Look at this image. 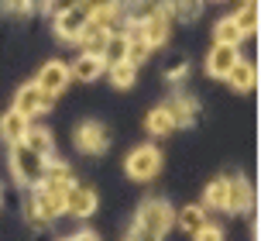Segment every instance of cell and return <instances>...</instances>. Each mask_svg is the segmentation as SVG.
Returning a JSON list of instances; mask_svg holds the SVG:
<instances>
[{
  "mask_svg": "<svg viewBox=\"0 0 261 241\" xmlns=\"http://www.w3.org/2000/svg\"><path fill=\"white\" fill-rule=\"evenodd\" d=\"M169 228H172V210H169V203L148 200L141 210H138V224H134L138 238L158 241V238H165V231H169Z\"/></svg>",
  "mask_w": 261,
  "mask_h": 241,
  "instance_id": "1",
  "label": "cell"
},
{
  "mask_svg": "<svg viewBox=\"0 0 261 241\" xmlns=\"http://www.w3.org/2000/svg\"><path fill=\"white\" fill-rule=\"evenodd\" d=\"M11 169L21 183H35L38 186L41 176H45V155H38L35 148H28L24 141H17L11 152Z\"/></svg>",
  "mask_w": 261,
  "mask_h": 241,
  "instance_id": "2",
  "label": "cell"
},
{
  "mask_svg": "<svg viewBox=\"0 0 261 241\" xmlns=\"http://www.w3.org/2000/svg\"><path fill=\"white\" fill-rule=\"evenodd\" d=\"M124 169H127L130 179H155L158 169H162V152L151 148V145L134 148L127 155V162H124Z\"/></svg>",
  "mask_w": 261,
  "mask_h": 241,
  "instance_id": "3",
  "label": "cell"
},
{
  "mask_svg": "<svg viewBox=\"0 0 261 241\" xmlns=\"http://www.w3.org/2000/svg\"><path fill=\"white\" fill-rule=\"evenodd\" d=\"M65 210V189H52V186H38L35 193V207H31V214L41 217V221H52Z\"/></svg>",
  "mask_w": 261,
  "mask_h": 241,
  "instance_id": "4",
  "label": "cell"
},
{
  "mask_svg": "<svg viewBox=\"0 0 261 241\" xmlns=\"http://www.w3.org/2000/svg\"><path fill=\"white\" fill-rule=\"evenodd\" d=\"M138 35H141V41L148 45V49L162 45V41L169 38V11H162V7H158L151 17H144L141 28H138Z\"/></svg>",
  "mask_w": 261,
  "mask_h": 241,
  "instance_id": "5",
  "label": "cell"
},
{
  "mask_svg": "<svg viewBox=\"0 0 261 241\" xmlns=\"http://www.w3.org/2000/svg\"><path fill=\"white\" fill-rule=\"evenodd\" d=\"M48 107H52V97L41 93L35 83H31V86H21V93L14 100V110L24 114V117H35V114H41V110H48Z\"/></svg>",
  "mask_w": 261,
  "mask_h": 241,
  "instance_id": "6",
  "label": "cell"
},
{
  "mask_svg": "<svg viewBox=\"0 0 261 241\" xmlns=\"http://www.w3.org/2000/svg\"><path fill=\"white\" fill-rule=\"evenodd\" d=\"M86 21H90V11L79 4V7H72V11H65V14H59V17H55V31L62 35V41H76Z\"/></svg>",
  "mask_w": 261,
  "mask_h": 241,
  "instance_id": "7",
  "label": "cell"
},
{
  "mask_svg": "<svg viewBox=\"0 0 261 241\" xmlns=\"http://www.w3.org/2000/svg\"><path fill=\"white\" fill-rule=\"evenodd\" d=\"M65 83H69V69H65V62H48V66L38 73V86L41 93H48V97H55V93H62L65 90Z\"/></svg>",
  "mask_w": 261,
  "mask_h": 241,
  "instance_id": "8",
  "label": "cell"
},
{
  "mask_svg": "<svg viewBox=\"0 0 261 241\" xmlns=\"http://www.w3.org/2000/svg\"><path fill=\"white\" fill-rule=\"evenodd\" d=\"M65 210L76 214V217H90L93 210H96V197H93V189L72 183V186L65 189Z\"/></svg>",
  "mask_w": 261,
  "mask_h": 241,
  "instance_id": "9",
  "label": "cell"
},
{
  "mask_svg": "<svg viewBox=\"0 0 261 241\" xmlns=\"http://www.w3.org/2000/svg\"><path fill=\"white\" fill-rule=\"evenodd\" d=\"M107 38H110V28H107V25L86 21V25H83V31H79V38H76V41H83V49H86V55H96V59H100V52H103Z\"/></svg>",
  "mask_w": 261,
  "mask_h": 241,
  "instance_id": "10",
  "label": "cell"
},
{
  "mask_svg": "<svg viewBox=\"0 0 261 241\" xmlns=\"http://www.w3.org/2000/svg\"><path fill=\"white\" fill-rule=\"evenodd\" d=\"M234 62H237V45H220V41H217L213 52H210V59H206V69L213 76H227Z\"/></svg>",
  "mask_w": 261,
  "mask_h": 241,
  "instance_id": "11",
  "label": "cell"
},
{
  "mask_svg": "<svg viewBox=\"0 0 261 241\" xmlns=\"http://www.w3.org/2000/svg\"><path fill=\"white\" fill-rule=\"evenodd\" d=\"M76 145L83 148V152H93V155H96V152H103V148H107V131L100 128V124L86 120V124L76 131Z\"/></svg>",
  "mask_w": 261,
  "mask_h": 241,
  "instance_id": "12",
  "label": "cell"
},
{
  "mask_svg": "<svg viewBox=\"0 0 261 241\" xmlns=\"http://www.w3.org/2000/svg\"><path fill=\"white\" fill-rule=\"evenodd\" d=\"M248 207H251L248 179H227V200H223V210H248Z\"/></svg>",
  "mask_w": 261,
  "mask_h": 241,
  "instance_id": "13",
  "label": "cell"
},
{
  "mask_svg": "<svg viewBox=\"0 0 261 241\" xmlns=\"http://www.w3.org/2000/svg\"><path fill=\"white\" fill-rule=\"evenodd\" d=\"M227 80H230V86H234L237 93H248L251 86H254V80H258V73H254V66H251V62L237 59L234 66H230V73H227Z\"/></svg>",
  "mask_w": 261,
  "mask_h": 241,
  "instance_id": "14",
  "label": "cell"
},
{
  "mask_svg": "<svg viewBox=\"0 0 261 241\" xmlns=\"http://www.w3.org/2000/svg\"><path fill=\"white\" fill-rule=\"evenodd\" d=\"M127 45H130L127 35H110V38H107V45H103V52H100V62H103V66L127 62Z\"/></svg>",
  "mask_w": 261,
  "mask_h": 241,
  "instance_id": "15",
  "label": "cell"
},
{
  "mask_svg": "<svg viewBox=\"0 0 261 241\" xmlns=\"http://www.w3.org/2000/svg\"><path fill=\"white\" fill-rule=\"evenodd\" d=\"M28 128H31V124H28V117H24V114H17V110H11L7 117L0 120V134H4V138H7L11 145H17V141H24Z\"/></svg>",
  "mask_w": 261,
  "mask_h": 241,
  "instance_id": "16",
  "label": "cell"
},
{
  "mask_svg": "<svg viewBox=\"0 0 261 241\" xmlns=\"http://www.w3.org/2000/svg\"><path fill=\"white\" fill-rule=\"evenodd\" d=\"M100 73H103V62H100L96 55H83V59H79V62H72V69H69V76H76V80H86V83L96 80Z\"/></svg>",
  "mask_w": 261,
  "mask_h": 241,
  "instance_id": "17",
  "label": "cell"
},
{
  "mask_svg": "<svg viewBox=\"0 0 261 241\" xmlns=\"http://www.w3.org/2000/svg\"><path fill=\"white\" fill-rule=\"evenodd\" d=\"M162 110L169 114L172 124H193V100H186V97H175V100H169Z\"/></svg>",
  "mask_w": 261,
  "mask_h": 241,
  "instance_id": "18",
  "label": "cell"
},
{
  "mask_svg": "<svg viewBox=\"0 0 261 241\" xmlns=\"http://www.w3.org/2000/svg\"><path fill=\"white\" fill-rule=\"evenodd\" d=\"M234 25L241 28V35H254V31H258V7H254L251 0L244 4V7H241V11H237Z\"/></svg>",
  "mask_w": 261,
  "mask_h": 241,
  "instance_id": "19",
  "label": "cell"
},
{
  "mask_svg": "<svg viewBox=\"0 0 261 241\" xmlns=\"http://www.w3.org/2000/svg\"><path fill=\"white\" fill-rule=\"evenodd\" d=\"M24 145H28V148H35L38 155H48V152H52V134L45 131V128H28Z\"/></svg>",
  "mask_w": 261,
  "mask_h": 241,
  "instance_id": "20",
  "label": "cell"
},
{
  "mask_svg": "<svg viewBox=\"0 0 261 241\" xmlns=\"http://www.w3.org/2000/svg\"><path fill=\"white\" fill-rule=\"evenodd\" d=\"M179 224H182V231H199L203 224H206V214H203V207H186L182 214H179Z\"/></svg>",
  "mask_w": 261,
  "mask_h": 241,
  "instance_id": "21",
  "label": "cell"
},
{
  "mask_svg": "<svg viewBox=\"0 0 261 241\" xmlns=\"http://www.w3.org/2000/svg\"><path fill=\"white\" fill-rule=\"evenodd\" d=\"M144 124H148V131H151V134H169L172 128H175V124H172V120H169V114H165V110H162V107H158V110H151Z\"/></svg>",
  "mask_w": 261,
  "mask_h": 241,
  "instance_id": "22",
  "label": "cell"
},
{
  "mask_svg": "<svg viewBox=\"0 0 261 241\" xmlns=\"http://www.w3.org/2000/svg\"><path fill=\"white\" fill-rule=\"evenodd\" d=\"M217 38H220V45H237L244 35H241V28L234 25V17H227V21L217 25Z\"/></svg>",
  "mask_w": 261,
  "mask_h": 241,
  "instance_id": "23",
  "label": "cell"
},
{
  "mask_svg": "<svg viewBox=\"0 0 261 241\" xmlns=\"http://www.w3.org/2000/svg\"><path fill=\"white\" fill-rule=\"evenodd\" d=\"M110 80H114V86H130V83H134V66H130V62L110 66Z\"/></svg>",
  "mask_w": 261,
  "mask_h": 241,
  "instance_id": "24",
  "label": "cell"
},
{
  "mask_svg": "<svg viewBox=\"0 0 261 241\" xmlns=\"http://www.w3.org/2000/svg\"><path fill=\"white\" fill-rule=\"evenodd\" d=\"M223 200H227V179H213L206 186V203L210 207H223Z\"/></svg>",
  "mask_w": 261,
  "mask_h": 241,
  "instance_id": "25",
  "label": "cell"
},
{
  "mask_svg": "<svg viewBox=\"0 0 261 241\" xmlns=\"http://www.w3.org/2000/svg\"><path fill=\"white\" fill-rule=\"evenodd\" d=\"M79 4H83V0H45V11H48V14H55V17H59V14L72 11V7H79Z\"/></svg>",
  "mask_w": 261,
  "mask_h": 241,
  "instance_id": "26",
  "label": "cell"
},
{
  "mask_svg": "<svg viewBox=\"0 0 261 241\" xmlns=\"http://www.w3.org/2000/svg\"><path fill=\"white\" fill-rule=\"evenodd\" d=\"M196 241H223V231L217 228V224H203V228L193 234Z\"/></svg>",
  "mask_w": 261,
  "mask_h": 241,
  "instance_id": "27",
  "label": "cell"
},
{
  "mask_svg": "<svg viewBox=\"0 0 261 241\" xmlns=\"http://www.w3.org/2000/svg\"><path fill=\"white\" fill-rule=\"evenodd\" d=\"M4 7H7V11H28V0H4Z\"/></svg>",
  "mask_w": 261,
  "mask_h": 241,
  "instance_id": "28",
  "label": "cell"
},
{
  "mask_svg": "<svg viewBox=\"0 0 261 241\" xmlns=\"http://www.w3.org/2000/svg\"><path fill=\"white\" fill-rule=\"evenodd\" d=\"M72 241H96V238H93L90 231H83V234H79V238H72Z\"/></svg>",
  "mask_w": 261,
  "mask_h": 241,
  "instance_id": "29",
  "label": "cell"
}]
</instances>
